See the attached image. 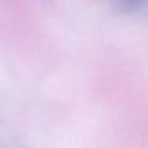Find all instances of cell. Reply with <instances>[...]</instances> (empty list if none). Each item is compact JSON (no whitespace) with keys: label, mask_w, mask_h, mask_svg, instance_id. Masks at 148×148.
Here are the masks:
<instances>
[{"label":"cell","mask_w":148,"mask_h":148,"mask_svg":"<svg viewBox=\"0 0 148 148\" xmlns=\"http://www.w3.org/2000/svg\"><path fill=\"white\" fill-rule=\"evenodd\" d=\"M147 0H115V5L121 13H132L138 10Z\"/></svg>","instance_id":"1"}]
</instances>
